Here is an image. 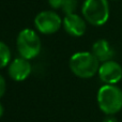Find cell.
Wrapping results in <instances>:
<instances>
[{
    "mask_svg": "<svg viewBox=\"0 0 122 122\" xmlns=\"http://www.w3.org/2000/svg\"><path fill=\"white\" fill-rule=\"evenodd\" d=\"M101 62L92 54V51L75 53L69 61L71 72L79 78H91L97 74Z\"/></svg>",
    "mask_w": 122,
    "mask_h": 122,
    "instance_id": "6da1fadb",
    "label": "cell"
},
{
    "mask_svg": "<svg viewBox=\"0 0 122 122\" xmlns=\"http://www.w3.org/2000/svg\"><path fill=\"white\" fill-rule=\"evenodd\" d=\"M97 101L106 116H115L122 109V90L116 85H103L97 91Z\"/></svg>",
    "mask_w": 122,
    "mask_h": 122,
    "instance_id": "7a4b0ae2",
    "label": "cell"
},
{
    "mask_svg": "<svg viewBox=\"0 0 122 122\" xmlns=\"http://www.w3.org/2000/svg\"><path fill=\"white\" fill-rule=\"evenodd\" d=\"M82 17L92 26H103L110 15L108 0H85L81 6Z\"/></svg>",
    "mask_w": 122,
    "mask_h": 122,
    "instance_id": "3957f363",
    "label": "cell"
},
{
    "mask_svg": "<svg viewBox=\"0 0 122 122\" xmlns=\"http://www.w3.org/2000/svg\"><path fill=\"white\" fill-rule=\"evenodd\" d=\"M16 48L20 57L28 60L34 59L42 49V43L39 34L29 28L23 29L16 38Z\"/></svg>",
    "mask_w": 122,
    "mask_h": 122,
    "instance_id": "277c9868",
    "label": "cell"
},
{
    "mask_svg": "<svg viewBox=\"0 0 122 122\" xmlns=\"http://www.w3.org/2000/svg\"><path fill=\"white\" fill-rule=\"evenodd\" d=\"M34 26L42 34H54L62 27V18L55 11H42L34 18Z\"/></svg>",
    "mask_w": 122,
    "mask_h": 122,
    "instance_id": "5b68a950",
    "label": "cell"
},
{
    "mask_svg": "<svg viewBox=\"0 0 122 122\" xmlns=\"http://www.w3.org/2000/svg\"><path fill=\"white\" fill-rule=\"evenodd\" d=\"M97 75L104 85H117L122 79V66L117 61H106L101 63Z\"/></svg>",
    "mask_w": 122,
    "mask_h": 122,
    "instance_id": "8992f818",
    "label": "cell"
},
{
    "mask_svg": "<svg viewBox=\"0 0 122 122\" xmlns=\"http://www.w3.org/2000/svg\"><path fill=\"white\" fill-rule=\"evenodd\" d=\"M32 72V65L30 60L23 57L13 59L8 65V74L14 81H24L30 76Z\"/></svg>",
    "mask_w": 122,
    "mask_h": 122,
    "instance_id": "52a82bcc",
    "label": "cell"
},
{
    "mask_svg": "<svg viewBox=\"0 0 122 122\" xmlns=\"http://www.w3.org/2000/svg\"><path fill=\"white\" fill-rule=\"evenodd\" d=\"M62 27L64 28L65 32L71 36L79 38V36H84L86 32V19L76 13L67 14L62 19Z\"/></svg>",
    "mask_w": 122,
    "mask_h": 122,
    "instance_id": "ba28073f",
    "label": "cell"
},
{
    "mask_svg": "<svg viewBox=\"0 0 122 122\" xmlns=\"http://www.w3.org/2000/svg\"><path fill=\"white\" fill-rule=\"evenodd\" d=\"M92 54L97 58L101 63L112 60L115 56V49L110 43L105 39H100L95 41L92 45Z\"/></svg>",
    "mask_w": 122,
    "mask_h": 122,
    "instance_id": "9c48e42d",
    "label": "cell"
},
{
    "mask_svg": "<svg viewBox=\"0 0 122 122\" xmlns=\"http://www.w3.org/2000/svg\"><path fill=\"white\" fill-rule=\"evenodd\" d=\"M11 57L12 55H11L10 47L4 42L0 41V69H3L10 64V62L12 61Z\"/></svg>",
    "mask_w": 122,
    "mask_h": 122,
    "instance_id": "30bf717a",
    "label": "cell"
},
{
    "mask_svg": "<svg viewBox=\"0 0 122 122\" xmlns=\"http://www.w3.org/2000/svg\"><path fill=\"white\" fill-rule=\"evenodd\" d=\"M77 8V0H64V3L62 5V11L65 15L75 13Z\"/></svg>",
    "mask_w": 122,
    "mask_h": 122,
    "instance_id": "8fae6325",
    "label": "cell"
},
{
    "mask_svg": "<svg viewBox=\"0 0 122 122\" xmlns=\"http://www.w3.org/2000/svg\"><path fill=\"white\" fill-rule=\"evenodd\" d=\"M63 3H64V0H48V4L55 10L62 9Z\"/></svg>",
    "mask_w": 122,
    "mask_h": 122,
    "instance_id": "7c38bea8",
    "label": "cell"
},
{
    "mask_svg": "<svg viewBox=\"0 0 122 122\" xmlns=\"http://www.w3.org/2000/svg\"><path fill=\"white\" fill-rule=\"evenodd\" d=\"M6 91V81H5V78L0 74V99L4 95Z\"/></svg>",
    "mask_w": 122,
    "mask_h": 122,
    "instance_id": "4fadbf2b",
    "label": "cell"
},
{
    "mask_svg": "<svg viewBox=\"0 0 122 122\" xmlns=\"http://www.w3.org/2000/svg\"><path fill=\"white\" fill-rule=\"evenodd\" d=\"M102 122H118V120L114 116H107Z\"/></svg>",
    "mask_w": 122,
    "mask_h": 122,
    "instance_id": "5bb4252c",
    "label": "cell"
},
{
    "mask_svg": "<svg viewBox=\"0 0 122 122\" xmlns=\"http://www.w3.org/2000/svg\"><path fill=\"white\" fill-rule=\"evenodd\" d=\"M3 112H4V107L2 106V104L0 103V118L3 116Z\"/></svg>",
    "mask_w": 122,
    "mask_h": 122,
    "instance_id": "9a60e30c",
    "label": "cell"
}]
</instances>
